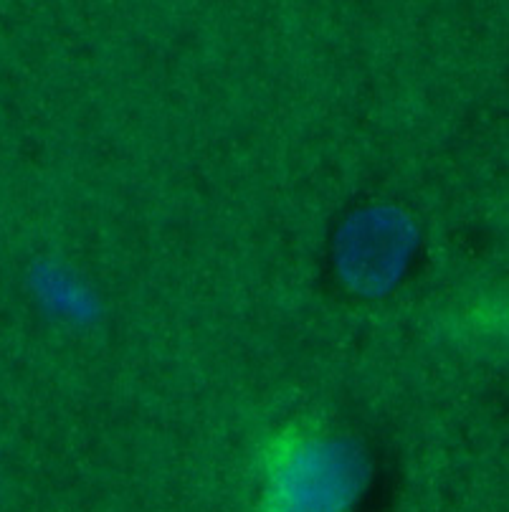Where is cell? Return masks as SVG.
<instances>
[{
	"instance_id": "6da1fadb",
	"label": "cell",
	"mask_w": 509,
	"mask_h": 512,
	"mask_svg": "<svg viewBox=\"0 0 509 512\" xmlns=\"http://www.w3.org/2000/svg\"><path fill=\"white\" fill-rule=\"evenodd\" d=\"M363 485L360 459L337 439L287 434L264 459V512H350Z\"/></svg>"
}]
</instances>
